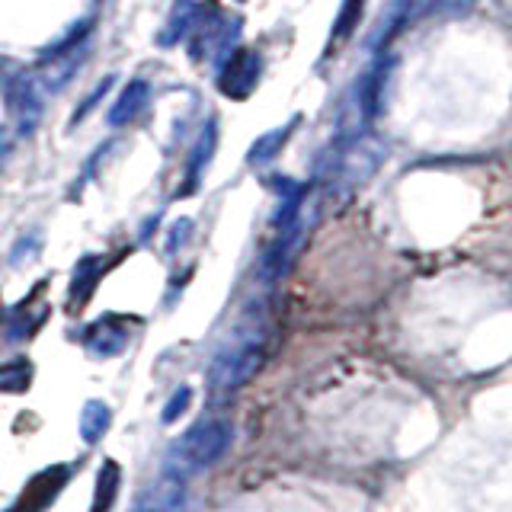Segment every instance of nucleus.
Returning <instances> with one entry per match:
<instances>
[{"mask_svg":"<svg viewBox=\"0 0 512 512\" xmlns=\"http://www.w3.org/2000/svg\"><path fill=\"white\" fill-rule=\"evenodd\" d=\"M215 144H218V125L208 122V128H205L199 144H196V151H192V157H189V176H186L189 189H196L202 170L208 167V160H212V154H215Z\"/></svg>","mask_w":512,"mask_h":512,"instance_id":"4468645a","label":"nucleus"},{"mask_svg":"<svg viewBox=\"0 0 512 512\" xmlns=\"http://www.w3.org/2000/svg\"><path fill=\"white\" fill-rule=\"evenodd\" d=\"M231 423L224 420H199L192 423L180 439L170 445L167 452V474L173 477H196L208 471L212 464L228 452L231 445Z\"/></svg>","mask_w":512,"mask_h":512,"instance_id":"f03ea898","label":"nucleus"},{"mask_svg":"<svg viewBox=\"0 0 512 512\" xmlns=\"http://www.w3.org/2000/svg\"><path fill=\"white\" fill-rule=\"evenodd\" d=\"M237 39H240V16H208V23L196 32V42H192V58L202 61L215 58L218 64L228 61L237 52Z\"/></svg>","mask_w":512,"mask_h":512,"instance_id":"39448f33","label":"nucleus"},{"mask_svg":"<svg viewBox=\"0 0 512 512\" xmlns=\"http://www.w3.org/2000/svg\"><path fill=\"white\" fill-rule=\"evenodd\" d=\"M116 490H119V468H116V464H103L100 480H96V493H93V509L90 512H109Z\"/></svg>","mask_w":512,"mask_h":512,"instance_id":"2eb2a0df","label":"nucleus"},{"mask_svg":"<svg viewBox=\"0 0 512 512\" xmlns=\"http://www.w3.org/2000/svg\"><path fill=\"white\" fill-rule=\"evenodd\" d=\"M388 144L375 132H359L352 138H340L333 144V154L320 164V180L327 189L336 192H352L365 186L378 173Z\"/></svg>","mask_w":512,"mask_h":512,"instance_id":"f257e3e1","label":"nucleus"},{"mask_svg":"<svg viewBox=\"0 0 512 512\" xmlns=\"http://www.w3.org/2000/svg\"><path fill=\"white\" fill-rule=\"evenodd\" d=\"M388 74H391V61H381L372 64L352 90L346 93L343 109H340V138H352L359 132H368V125L378 116L381 109V96H384V84H388Z\"/></svg>","mask_w":512,"mask_h":512,"instance_id":"20e7f679","label":"nucleus"},{"mask_svg":"<svg viewBox=\"0 0 512 512\" xmlns=\"http://www.w3.org/2000/svg\"><path fill=\"white\" fill-rule=\"evenodd\" d=\"M189 234H192V221H189V218H180V221H176L173 228H170L167 250H170V253H176V250H180V247L186 244V240H189Z\"/></svg>","mask_w":512,"mask_h":512,"instance_id":"aec40b11","label":"nucleus"},{"mask_svg":"<svg viewBox=\"0 0 512 512\" xmlns=\"http://www.w3.org/2000/svg\"><path fill=\"white\" fill-rule=\"evenodd\" d=\"M84 343H87V349H93L96 356H116V352H122V346H125V330L122 327H116V324H93L90 327V333L84 336Z\"/></svg>","mask_w":512,"mask_h":512,"instance_id":"9b49d317","label":"nucleus"},{"mask_svg":"<svg viewBox=\"0 0 512 512\" xmlns=\"http://www.w3.org/2000/svg\"><path fill=\"white\" fill-rule=\"evenodd\" d=\"M148 100H151V87L144 84V80H128L116 106L109 109V125L122 128L128 122H135L141 112L148 109Z\"/></svg>","mask_w":512,"mask_h":512,"instance_id":"1a4fd4ad","label":"nucleus"},{"mask_svg":"<svg viewBox=\"0 0 512 512\" xmlns=\"http://www.w3.org/2000/svg\"><path fill=\"white\" fill-rule=\"evenodd\" d=\"M96 276H100V260H93V256H87V260L77 266V272H74V285H71V298H74L77 304H84V301H87L90 288L96 285Z\"/></svg>","mask_w":512,"mask_h":512,"instance_id":"f3484780","label":"nucleus"},{"mask_svg":"<svg viewBox=\"0 0 512 512\" xmlns=\"http://www.w3.org/2000/svg\"><path fill=\"white\" fill-rule=\"evenodd\" d=\"M186 509V487L180 477L164 474L148 490L135 496V503L128 512H183Z\"/></svg>","mask_w":512,"mask_h":512,"instance_id":"6e6552de","label":"nucleus"},{"mask_svg":"<svg viewBox=\"0 0 512 512\" xmlns=\"http://www.w3.org/2000/svg\"><path fill=\"white\" fill-rule=\"evenodd\" d=\"M292 128H295V122H288V125L272 128V132H266V135L256 138V141H253V148H250V154H247L250 167H266V164H272V160L279 157V151L285 148V141H288V135H292Z\"/></svg>","mask_w":512,"mask_h":512,"instance_id":"9d476101","label":"nucleus"},{"mask_svg":"<svg viewBox=\"0 0 512 512\" xmlns=\"http://www.w3.org/2000/svg\"><path fill=\"white\" fill-rule=\"evenodd\" d=\"M10 151H13V141L7 135V128H0V167H4V160L10 157Z\"/></svg>","mask_w":512,"mask_h":512,"instance_id":"412c9836","label":"nucleus"},{"mask_svg":"<svg viewBox=\"0 0 512 512\" xmlns=\"http://www.w3.org/2000/svg\"><path fill=\"white\" fill-rule=\"evenodd\" d=\"M196 16H199V7H196V0H176V7L170 13V20L164 26V36H160V45H173V42H180L186 32L192 29V23H196Z\"/></svg>","mask_w":512,"mask_h":512,"instance_id":"f8f14e48","label":"nucleus"},{"mask_svg":"<svg viewBox=\"0 0 512 512\" xmlns=\"http://www.w3.org/2000/svg\"><path fill=\"white\" fill-rule=\"evenodd\" d=\"M7 103H10V112H13L16 132H20V135L36 132V125L42 119V90L36 84V77H32V74L13 77L7 84Z\"/></svg>","mask_w":512,"mask_h":512,"instance_id":"423d86ee","label":"nucleus"},{"mask_svg":"<svg viewBox=\"0 0 512 512\" xmlns=\"http://www.w3.org/2000/svg\"><path fill=\"white\" fill-rule=\"evenodd\" d=\"M362 4H365V0H343L340 16H336V23H333V39H336V42L349 39L352 32L359 29V20H362Z\"/></svg>","mask_w":512,"mask_h":512,"instance_id":"dca6fc26","label":"nucleus"},{"mask_svg":"<svg viewBox=\"0 0 512 512\" xmlns=\"http://www.w3.org/2000/svg\"><path fill=\"white\" fill-rule=\"evenodd\" d=\"M260 74H263L260 55L256 52H234L228 61L221 64L218 87L224 96H231V100H247V96L256 90V84H260Z\"/></svg>","mask_w":512,"mask_h":512,"instance_id":"0eeeda50","label":"nucleus"},{"mask_svg":"<svg viewBox=\"0 0 512 512\" xmlns=\"http://www.w3.org/2000/svg\"><path fill=\"white\" fill-rule=\"evenodd\" d=\"M189 397H192V388H180L173 397H170V404L164 407V423H173L176 416H183L186 407H189Z\"/></svg>","mask_w":512,"mask_h":512,"instance_id":"6ab92c4d","label":"nucleus"},{"mask_svg":"<svg viewBox=\"0 0 512 512\" xmlns=\"http://www.w3.org/2000/svg\"><path fill=\"white\" fill-rule=\"evenodd\" d=\"M112 84H116V77H106V80H103V84H100V87H96V90H93V93L87 96V100H84V106H80V109H77V116L71 119V125H77V122H84V119L90 116V112L96 109V103H100V100H103V96H106V93L112 90Z\"/></svg>","mask_w":512,"mask_h":512,"instance_id":"a211bd4d","label":"nucleus"},{"mask_svg":"<svg viewBox=\"0 0 512 512\" xmlns=\"http://www.w3.org/2000/svg\"><path fill=\"white\" fill-rule=\"evenodd\" d=\"M109 420H112V413L103 400H90V404L84 407V416H80V439H84L87 445L100 442L109 429Z\"/></svg>","mask_w":512,"mask_h":512,"instance_id":"ddd939ff","label":"nucleus"},{"mask_svg":"<svg viewBox=\"0 0 512 512\" xmlns=\"http://www.w3.org/2000/svg\"><path fill=\"white\" fill-rule=\"evenodd\" d=\"M263 362V340L256 333H240L231 343H224L212 365H208V388L218 394H231L256 375Z\"/></svg>","mask_w":512,"mask_h":512,"instance_id":"7ed1b4c3","label":"nucleus"}]
</instances>
